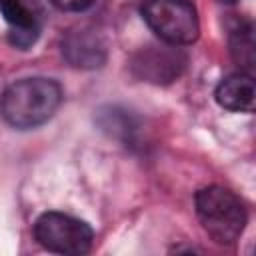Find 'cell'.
I'll use <instances>...</instances> for the list:
<instances>
[{
    "label": "cell",
    "instance_id": "obj_8",
    "mask_svg": "<svg viewBox=\"0 0 256 256\" xmlns=\"http://www.w3.org/2000/svg\"><path fill=\"white\" fill-rule=\"evenodd\" d=\"M0 12L10 26V42L18 48H28L38 38V24L34 14L22 0H0Z\"/></svg>",
    "mask_w": 256,
    "mask_h": 256
},
{
    "label": "cell",
    "instance_id": "obj_4",
    "mask_svg": "<svg viewBox=\"0 0 256 256\" xmlns=\"http://www.w3.org/2000/svg\"><path fill=\"white\" fill-rule=\"evenodd\" d=\"M34 236L48 252L64 256H80L90 252L94 232L92 228L64 212H44L34 222Z\"/></svg>",
    "mask_w": 256,
    "mask_h": 256
},
{
    "label": "cell",
    "instance_id": "obj_5",
    "mask_svg": "<svg viewBox=\"0 0 256 256\" xmlns=\"http://www.w3.org/2000/svg\"><path fill=\"white\" fill-rule=\"evenodd\" d=\"M186 68V54L174 44H150L132 58V72L152 84H170Z\"/></svg>",
    "mask_w": 256,
    "mask_h": 256
},
{
    "label": "cell",
    "instance_id": "obj_1",
    "mask_svg": "<svg viewBox=\"0 0 256 256\" xmlns=\"http://www.w3.org/2000/svg\"><path fill=\"white\" fill-rule=\"evenodd\" d=\"M62 102V88L50 78H22L10 84L0 100L4 120L18 128L28 130L48 122Z\"/></svg>",
    "mask_w": 256,
    "mask_h": 256
},
{
    "label": "cell",
    "instance_id": "obj_11",
    "mask_svg": "<svg viewBox=\"0 0 256 256\" xmlns=\"http://www.w3.org/2000/svg\"><path fill=\"white\" fill-rule=\"evenodd\" d=\"M222 4H234V2H238V0H220Z\"/></svg>",
    "mask_w": 256,
    "mask_h": 256
},
{
    "label": "cell",
    "instance_id": "obj_6",
    "mask_svg": "<svg viewBox=\"0 0 256 256\" xmlns=\"http://www.w3.org/2000/svg\"><path fill=\"white\" fill-rule=\"evenodd\" d=\"M62 54L76 68H98L106 60V46L96 32L76 30L64 38Z\"/></svg>",
    "mask_w": 256,
    "mask_h": 256
},
{
    "label": "cell",
    "instance_id": "obj_9",
    "mask_svg": "<svg viewBox=\"0 0 256 256\" xmlns=\"http://www.w3.org/2000/svg\"><path fill=\"white\" fill-rule=\"evenodd\" d=\"M252 24H238L230 34V54L234 62L242 68V72H250L254 68V34Z\"/></svg>",
    "mask_w": 256,
    "mask_h": 256
},
{
    "label": "cell",
    "instance_id": "obj_7",
    "mask_svg": "<svg viewBox=\"0 0 256 256\" xmlns=\"http://www.w3.org/2000/svg\"><path fill=\"white\" fill-rule=\"evenodd\" d=\"M256 100L254 78L250 72H236L226 76L216 88V102L230 112H252Z\"/></svg>",
    "mask_w": 256,
    "mask_h": 256
},
{
    "label": "cell",
    "instance_id": "obj_2",
    "mask_svg": "<svg viewBox=\"0 0 256 256\" xmlns=\"http://www.w3.org/2000/svg\"><path fill=\"white\" fill-rule=\"evenodd\" d=\"M196 216L206 234L222 246L234 244L248 220L244 202L232 190L216 184L196 192Z\"/></svg>",
    "mask_w": 256,
    "mask_h": 256
},
{
    "label": "cell",
    "instance_id": "obj_3",
    "mask_svg": "<svg viewBox=\"0 0 256 256\" xmlns=\"http://www.w3.org/2000/svg\"><path fill=\"white\" fill-rule=\"evenodd\" d=\"M142 18L166 44L186 46L200 34L196 8L188 0H146Z\"/></svg>",
    "mask_w": 256,
    "mask_h": 256
},
{
    "label": "cell",
    "instance_id": "obj_10",
    "mask_svg": "<svg viewBox=\"0 0 256 256\" xmlns=\"http://www.w3.org/2000/svg\"><path fill=\"white\" fill-rule=\"evenodd\" d=\"M52 4L66 12H80V10L90 8L94 4V0H52Z\"/></svg>",
    "mask_w": 256,
    "mask_h": 256
}]
</instances>
